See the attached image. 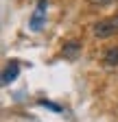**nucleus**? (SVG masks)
<instances>
[{
  "label": "nucleus",
  "instance_id": "2",
  "mask_svg": "<svg viewBox=\"0 0 118 122\" xmlns=\"http://www.w3.org/2000/svg\"><path fill=\"white\" fill-rule=\"evenodd\" d=\"M46 0H39L37 2V9H35V13H33V18H31V28L33 30H39L42 28V22H44V13H46Z\"/></svg>",
  "mask_w": 118,
  "mask_h": 122
},
{
  "label": "nucleus",
  "instance_id": "8",
  "mask_svg": "<svg viewBox=\"0 0 118 122\" xmlns=\"http://www.w3.org/2000/svg\"><path fill=\"white\" fill-rule=\"evenodd\" d=\"M109 20H112V24H114V26L118 28V15H114V18H109Z\"/></svg>",
  "mask_w": 118,
  "mask_h": 122
},
{
  "label": "nucleus",
  "instance_id": "5",
  "mask_svg": "<svg viewBox=\"0 0 118 122\" xmlns=\"http://www.w3.org/2000/svg\"><path fill=\"white\" fill-rule=\"evenodd\" d=\"M103 61H105V66H118V46L107 48L103 55Z\"/></svg>",
  "mask_w": 118,
  "mask_h": 122
},
{
  "label": "nucleus",
  "instance_id": "4",
  "mask_svg": "<svg viewBox=\"0 0 118 122\" xmlns=\"http://www.w3.org/2000/svg\"><path fill=\"white\" fill-rule=\"evenodd\" d=\"M18 72H20V63H18V61H11V63L7 66V70H5V74H2V83L5 85L13 83L18 79Z\"/></svg>",
  "mask_w": 118,
  "mask_h": 122
},
{
  "label": "nucleus",
  "instance_id": "3",
  "mask_svg": "<svg viewBox=\"0 0 118 122\" xmlns=\"http://www.w3.org/2000/svg\"><path fill=\"white\" fill-rule=\"evenodd\" d=\"M61 52H64V57L66 59H70V61H75V59H79L81 57V44L79 41H66L64 44V48H61Z\"/></svg>",
  "mask_w": 118,
  "mask_h": 122
},
{
  "label": "nucleus",
  "instance_id": "1",
  "mask_svg": "<svg viewBox=\"0 0 118 122\" xmlns=\"http://www.w3.org/2000/svg\"><path fill=\"white\" fill-rule=\"evenodd\" d=\"M114 33H118V28L112 24V20H103V22H96V24H94V35L101 37V39H107V37H112Z\"/></svg>",
  "mask_w": 118,
  "mask_h": 122
},
{
  "label": "nucleus",
  "instance_id": "7",
  "mask_svg": "<svg viewBox=\"0 0 118 122\" xmlns=\"http://www.w3.org/2000/svg\"><path fill=\"white\" fill-rule=\"evenodd\" d=\"M90 5H94V7H103V5H109L112 0H87Z\"/></svg>",
  "mask_w": 118,
  "mask_h": 122
},
{
  "label": "nucleus",
  "instance_id": "6",
  "mask_svg": "<svg viewBox=\"0 0 118 122\" xmlns=\"http://www.w3.org/2000/svg\"><path fill=\"white\" fill-rule=\"evenodd\" d=\"M39 105L48 107V109H53V111H61V107H59V105H55V102H48V100H39Z\"/></svg>",
  "mask_w": 118,
  "mask_h": 122
}]
</instances>
